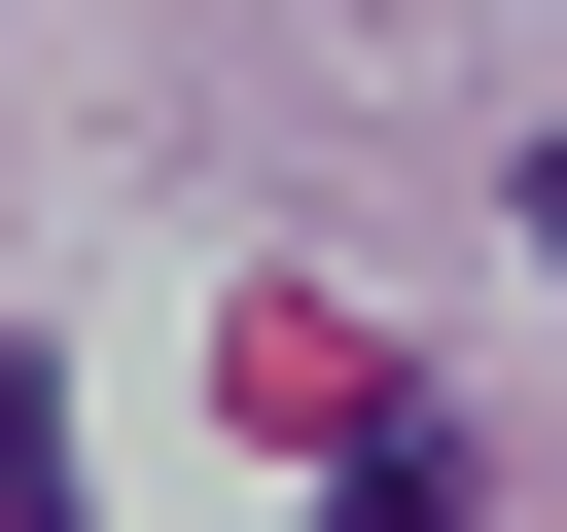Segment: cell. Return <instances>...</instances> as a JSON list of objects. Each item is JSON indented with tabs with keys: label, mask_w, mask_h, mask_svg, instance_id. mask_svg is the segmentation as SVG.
I'll return each instance as SVG.
<instances>
[{
	"label": "cell",
	"mask_w": 567,
	"mask_h": 532,
	"mask_svg": "<svg viewBox=\"0 0 567 532\" xmlns=\"http://www.w3.org/2000/svg\"><path fill=\"white\" fill-rule=\"evenodd\" d=\"M319 532H461V461H425V390H354V426H319Z\"/></svg>",
	"instance_id": "obj_1"
},
{
	"label": "cell",
	"mask_w": 567,
	"mask_h": 532,
	"mask_svg": "<svg viewBox=\"0 0 567 532\" xmlns=\"http://www.w3.org/2000/svg\"><path fill=\"white\" fill-rule=\"evenodd\" d=\"M0 532H71V426H35V390H0Z\"/></svg>",
	"instance_id": "obj_2"
},
{
	"label": "cell",
	"mask_w": 567,
	"mask_h": 532,
	"mask_svg": "<svg viewBox=\"0 0 567 532\" xmlns=\"http://www.w3.org/2000/svg\"><path fill=\"white\" fill-rule=\"evenodd\" d=\"M532 248H567V142H532Z\"/></svg>",
	"instance_id": "obj_3"
}]
</instances>
